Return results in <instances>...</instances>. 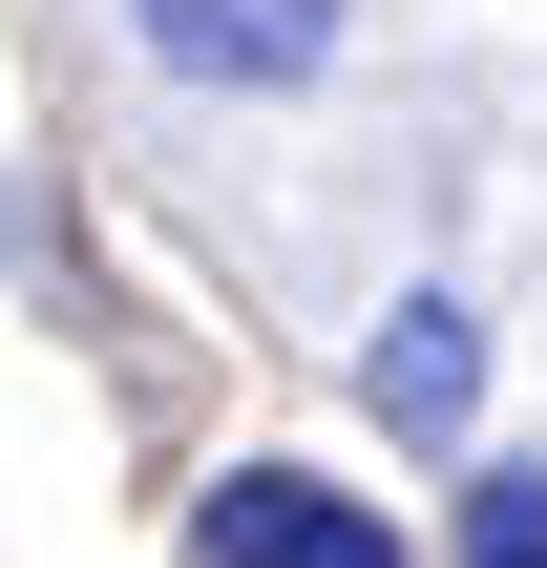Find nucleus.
I'll return each mask as SVG.
<instances>
[{
	"label": "nucleus",
	"instance_id": "3",
	"mask_svg": "<svg viewBox=\"0 0 547 568\" xmlns=\"http://www.w3.org/2000/svg\"><path fill=\"white\" fill-rule=\"evenodd\" d=\"M358 400H379L401 443H464V422H485V316H464V295H401V316L358 337Z\"/></svg>",
	"mask_w": 547,
	"mask_h": 568
},
{
	"label": "nucleus",
	"instance_id": "4",
	"mask_svg": "<svg viewBox=\"0 0 547 568\" xmlns=\"http://www.w3.org/2000/svg\"><path fill=\"white\" fill-rule=\"evenodd\" d=\"M464 568H547V464H485L464 485Z\"/></svg>",
	"mask_w": 547,
	"mask_h": 568
},
{
	"label": "nucleus",
	"instance_id": "2",
	"mask_svg": "<svg viewBox=\"0 0 547 568\" xmlns=\"http://www.w3.org/2000/svg\"><path fill=\"white\" fill-rule=\"evenodd\" d=\"M337 21H358V0H126V42H148L169 84H232V105H253V84H316Z\"/></svg>",
	"mask_w": 547,
	"mask_h": 568
},
{
	"label": "nucleus",
	"instance_id": "1",
	"mask_svg": "<svg viewBox=\"0 0 547 568\" xmlns=\"http://www.w3.org/2000/svg\"><path fill=\"white\" fill-rule=\"evenodd\" d=\"M190 548L211 568H422L379 527V485H316V464H232V485L190 506Z\"/></svg>",
	"mask_w": 547,
	"mask_h": 568
}]
</instances>
